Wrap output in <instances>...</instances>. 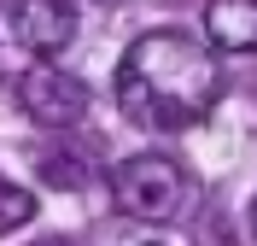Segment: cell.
I'll use <instances>...</instances> for the list:
<instances>
[{
	"mask_svg": "<svg viewBox=\"0 0 257 246\" xmlns=\"http://www.w3.org/2000/svg\"><path fill=\"white\" fill-rule=\"evenodd\" d=\"M111 88H117L123 117L176 135L210 117V106L222 94V65L210 59V47H199L181 30H146L117 59Z\"/></svg>",
	"mask_w": 257,
	"mask_h": 246,
	"instance_id": "cell-1",
	"label": "cell"
},
{
	"mask_svg": "<svg viewBox=\"0 0 257 246\" xmlns=\"http://www.w3.org/2000/svg\"><path fill=\"white\" fill-rule=\"evenodd\" d=\"M111 199H117V211L141 217V223H170V217L187 211L193 176L170 152H135L111 170Z\"/></svg>",
	"mask_w": 257,
	"mask_h": 246,
	"instance_id": "cell-2",
	"label": "cell"
},
{
	"mask_svg": "<svg viewBox=\"0 0 257 246\" xmlns=\"http://www.w3.org/2000/svg\"><path fill=\"white\" fill-rule=\"evenodd\" d=\"M18 106H24V117L30 123H41V129H76L82 117H88V106H94V94H88V82L70 76V70L59 65H30L24 76H18Z\"/></svg>",
	"mask_w": 257,
	"mask_h": 246,
	"instance_id": "cell-3",
	"label": "cell"
},
{
	"mask_svg": "<svg viewBox=\"0 0 257 246\" xmlns=\"http://www.w3.org/2000/svg\"><path fill=\"white\" fill-rule=\"evenodd\" d=\"M12 35H18L30 53L53 59V53H64V47H70V35H76V6H70V0H18Z\"/></svg>",
	"mask_w": 257,
	"mask_h": 246,
	"instance_id": "cell-4",
	"label": "cell"
},
{
	"mask_svg": "<svg viewBox=\"0 0 257 246\" xmlns=\"http://www.w3.org/2000/svg\"><path fill=\"white\" fill-rule=\"evenodd\" d=\"M205 35L222 53H257V0H210Z\"/></svg>",
	"mask_w": 257,
	"mask_h": 246,
	"instance_id": "cell-5",
	"label": "cell"
},
{
	"mask_svg": "<svg viewBox=\"0 0 257 246\" xmlns=\"http://www.w3.org/2000/svg\"><path fill=\"white\" fill-rule=\"evenodd\" d=\"M35 170H41V182H47V188H64V194H76V188H88V182H94V170H88V164L76 158V152H41V164H35Z\"/></svg>",
	"mask_w": 257,
	"mask_h": 246,
	"instance_id": "cell-6",
	"label": "cell"
},
{
	"mask_svg": "<svg viewBox=\"0 0 257 246\" xmlns=\"http://www.w3.org/2000/svg\"><path fill=\"white\" fill-rule=\"evenodd\" d=\"M30 217H35V199H30V188H18V182H0V234L24 229Z\"/></svg>",
	"mask_w": 257,
	"mask_h": 246,
	"instance_id": "cell-7",
	"label": "cell"
},
{
	"mask_svg": "<svg viewBox=\"0 0 257 246\" xmlns=\"http://www.w3.org/2000/svg\"><path fill=\"white\" fill-rule=\"evenodd\" d=\"M30 246H70V240H59V234H41V240H30Z\"/></svg>",
	"mask_w": 257,
	"mask_h": 246,
	"instance_id": "cell-8",
	"label": "cell"
},
{
	"mask_svg": "<svg viewBox=\"0 0 257 246\" xmlns=\"http://www.w3.org/2000/svg\"><path fill=\"white\" fill-rule=\"evenodd\" d=\"M251 234H257V205H251Z\"/></svg>",
	"mask_w": 257,
	"mask_h": 246,
	"instance_id": "cell-9",
	"label": "cell"
},
{
	"mask_svg": "<svg viewBox=\"0 0 257 246\" xmlns=\"http://www.w3.org/2000/svg\"><path fill=\"white\" fill-rule=\"evenodd\" d=\"M99 6H117V0H99Z\"/></svg>",
	"mask_w": 257,
	"mask_h": 246,
	"instance_id": "cell-10",
	"label": "cell"
}]
</instances>
